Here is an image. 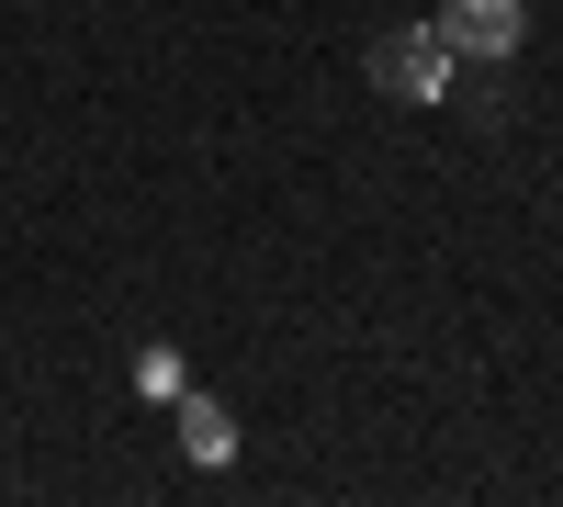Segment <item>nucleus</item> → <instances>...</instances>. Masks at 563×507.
<instances>
[{
  "label": "nucleus",
  "instance_id": "obj_1",
  "mask_svg": "<svg viewBox=\"0 0 563 507\" xmlns=\"http://www.w3.org/2000/svg\"><path fill=\"white\" fill-rule=\"evenodd\" d=\"M372 90H384V102H440V90H451V34L440 23H384V34H372Z\"/></svg>",
  "mask_w": 563,
  "mask_h": 507
},
{
  "label": "nucleus",
  "instance_id": "obj_2",
  "mask_svg": "<svg viewBox=\"0 0 563 507\" xmlns=\"http://www.w3.org/2000/svg\"><path fill=\"white\" fill-rule=\"evenodd\" d=\"M429 23L451 34V57H485V68H507V57L530 45V0H440Z\"/></svg>",
  "mask_w": 563,
  "mask_h": 507
},
{
  "label": "nucleus",
  "instance_id": "obj_3",
  "mask_svg": "<svg viewBox=\"0 0 563 507\" xmlns=\"http://www.w3.org/2000/svg\"><path fill=\"white\" fill-rule=\"evenodd\" d=\"M169 418H180V451H192V463H238V418H225L214 395L180 384V395H169Z\"/></svg>",
  "mask_w": 563,
  "mask_h": 507
},
{
  "label": "nucleus",
  "instance_id": "obj_4",
  "mask_svg": "<svg viewBox=\"0 0 563 507\" xmlns=\"http://www.w3.org/2000/svg\"><path fill=\"white\" fill-rule=\"evenodd\" d=\"M180 384H192V373H180V350H147V361H135V395H147V406H169Z\"/></svg>",
  "mask_w": 563,
  "mask_h": 507
}]
</instances>
